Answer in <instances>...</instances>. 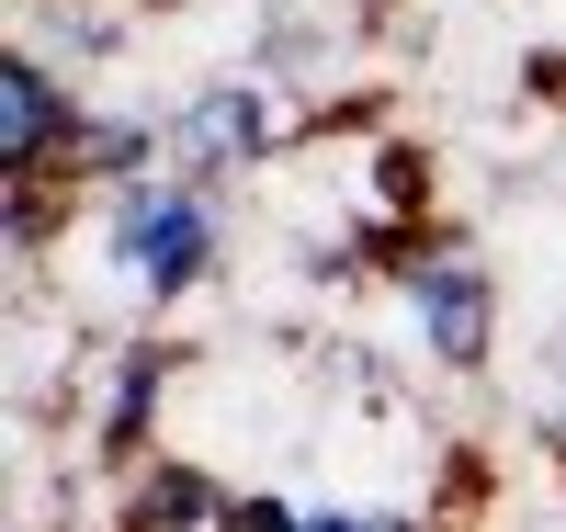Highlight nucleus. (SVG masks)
<instances>
[{
    "label": "nucleus",
    "instance_id": "nucleus-3",
    "mask_svg": "<svg viewBox=\"0 0 566 532\" xmlns=\"http://www.w3.org/2000/svg\"><path fill=\"white\" fill-rule=\"evenodd\" d=\"M159 136H170V170H181V181L239 192V181L283 170L317 125H306V103H295L283 80H261V69H205V80H181L170 103H159Z\"/></svg>",
    "mask_w": 566,
    "mask_h": 532
},
{
    "label": "nucleus",
    "instance_id": "nucleus-5",
    "mask_svg": "<svg viewBox=\"0 0 566 532\" xmlns=\"http://www.w3.org/2000/svg\"><path fill=\"white\" fill-rule=\"evenodd\" d=\"M114 532H239V488L205 453H148L114 476Z\"/></svg>",
    "mask_w": 566,
    "mask_h": 532
},
{
    "label": "nucleus",
    "instance_id": "nucleus-1",
    "mask_svg": "<svg viewBox=\"0 0 566 532\" xmlns=\"http://www.w3.org/2000/svg\"><path fill=\"white\" fill-rule=\"evenodd\" d=\"M69 250L114 283L125 328H170L181 306H205L227 283V192L148 170V181H114V192H80V227Z\"/></svg>",
    "mask_w": 566,
    "mask_h": 532
},
{
    "label": "nucleus",
    "instance_id": "nucleus-4",
    "mask_svg": "<svg viewBox=\"0 0 566 532\" xmlns=\"http://www.w3.org/2000/svg\"><path fill=\"white\" fill-rule=\"evenodd\" d=\"M80 125H91V91L34 45H0V181H57Z\"/></svg>",
    "mask_w": 566,
    "mask_h": 532
},
{
    "label": "nucleus",
    "instance_id": "nucleus-6",
    "mask_svg": "<svg viewBox=\"0 0 566 532\" xmlns=\"http://www.w3.org/2000/svg\"><path fill=\"white\" fill-rule=\"evenodd\" d=\"M544 453L566 465V328L544 341Z\"/></svg>",
    "mask_w": 566,
    "mask_h": 532
},
{
    "label": "nucleus",
    "instance_id": "nucleus-2",
    "mask_svg": "<svg viewBox=\"0 0 566 532\" xmlns=\"http://www.w3.org/2000/svg\"><path fill=\"white\" fill-rule=\"evenodd\" d=\"M386 295L408 317V352L442 385H476L499 363V261L476 250V238H453V227L386 238Z\"/></svg>",
    "mask_w": 566,
    "mask_h": 532
}]
</instances>
